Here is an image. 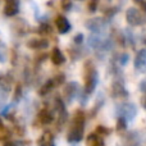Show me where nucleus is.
<instances>
[{
    "label": "nucleus",
    "mask_w": 146,
    "mask_h": 146,
    "mask_svg": "<svg viewBox=\"0 0 146 146\" xmlns=\"http://www.w3.org/2000/svg\"><path fill=\"white\" fill-rule=\"evenodd\" d=\"M92 146H104V141H103L101 139H99V137H98V139H96L95 141L92 142Z\"/></svg>",
    "instance_id": "18"
},
{
    "label": "nucleus",
    "mask_w": 146,
    "mask_h": 146,
    "mask_svg": "<svg viewBox=\"0 0 146 146\" xmlns=\"http://www.w3.org/2000/svg\"><path fill=\"white\" fill-rule=\"evenodd\" d=\"M128 59H129L128 54H123V55L121 56V64H122V66H124V64L127 63V60H128Z\"/></svg>",
    "instance_id": "17"
},
{
    "label": "nucleus",
    "mask_w": 146,
    "mask_h": 146,
    "mask_svg": "<svg viewBox=\"0 0 146 146\" xmlns=\"http://www.w3.org/2000/svg\"><path fill=\"white\" fill-rule=\"evenodd\" d=\"M83 41V35L82 33H78V35L74 36V42L76 44H81Z\"/></svg>",
    "instance_id": "16"
},
{
    "label": "nucleus",
    "mask_w": 146,
    "mask_h": 146,
    "mask_svg": "<svg viewBox=\"0 0 146 146\" xmlns=\"http://www.w3.org/2000/svg\"><path fill=\"white\" fill-rule=\"evenodd\" d=\"M144 105H145V108H146V99H145V103H144Z\"/></svg>",
    "instance_id": "24"
},
{
    "label": "nucleus",
    "mask_w": 146,
    "mask_h": 146,
    "mask_svg": "<svg viewBox=\"0 0 146 146\" xmlns=\"http://www.w3.org/2000/svg\"><path fill=\"white\" fill-rule=\"evenodd\" d=\"M77 85H76L74 82H69L68 85H67L66 87V96H67V100L68 101H72L73 99L76 98V95H77Z\"/></svg>",
    "instance_id": "9"
},
{
    "label": "nucleus",
    "mask_w": 146,
    "mask_h": 146,
    "mask_svg": "<svg viewBox=\"0 0 146 146\" xmlns=\"http://www.w3.org/2000/svg\"><path fill=\"white\" fill-rule=\"evenodd\" d=\"M38 119H40V122L42 124H49L53 122V114H51L49 110L44 109V110H41L40 114H38Z\"/></svg>",
    "instance_id": "11"
},
{
    "label": "nucleus",
    "mask_w": 146,
    "mask_h": 146,
    "mask_svg": "<svg viewBox=\"0 0 146 146\" xmlns=\"http://www.w3.org/2000/svg\"><path fill=\"white\" fill-rule=\"evenodd\" d=\"M137 4L141 7V10H144V12L146 13V3L145 1H137Z\"/></svg>",
    "instance_id": "20"
},
{
    "label": "nucleus",
    "mask_w": 146,
    "mask_h": 146,
    "mask_svg": "<svg viewBox=\"0 0 146 146\" xmlns=\"http://www.w3.org/2000/svg\"><path fill=\"white\" fill-rule=\"evenodd\" d=\"M3 146H17V145H15L14 142H10V141H8V142H5V144L3 145Z\"/></svg>",
    "instance_id": "21"
},
{
    "label": "nucleus",
    "mask_w": 146,
    "mask_h": 146,
    "mask_svg": "<svg viewBox=\"0 0 146 146\" xmlns=\"http://www.w3.org/2000/svg\"><path fill=\"white\" fill-rule=\"evenodd\" d=\"M119 114H121V118L124 119H133L135 115H136V106L133 104H124V105H121L118 108Z\"/></svg>",
    "instance_id": "4"
},
{
    "label": "nucleus",
    "mask_w": 146,
    "mask_h": 146,
    "mask_svg": "<svg viewBox=\"0 0 146 146\" xmlns=\"http://www.w3.org/2000/svg\"><path fill=\"white\" fill-rule=\"evenodd\" d=\"M85 80H86V87H85L86 94H91L95 90L96 85H98V81H99V74L94 69V67H91L90 71H86Z\"/></svg>",
    "instance_id": "3"
},
{
    "label": "nucleus",
    "mask_w": 146,
    "mask_h": 146,
    "mask_svg": "<svg viewBox=\"0 0 146 146\" xmlns=\"http://www.w3.org/2000/svg\"><path fill=\"white\" fill-rule=\"evenodd\" d=\"M3 127V123H1V119H0V128H1Z\"/></svg>",
    "instance_id": "23"
},
{
    "label": "nucleus",
    "mask_w": 146,
    "mask_h": 146,
    "mask_svg": "<svg viewBox=\"0 0 146 146\" xmlns=\"http://www.w3.org/2000/svg\"><path fill=\"white\" fill-rule=\"evenodd\" d=\"M127 127V123H126V119L124 118H118V122H117V128L118 129H124Z\"/></svg>",
    "instance_id": "13"
},
{
    "label": "nucleus",
    "mask_w": 146,
    "mask_h": 146,
    "mask_svg": "<svg viewBox=\"0 0 146 146\" xmlns=\"http://www.w3.org/2000/svg\"><path fill=\"white\" fill-rule=\"evenodd\" d=\"M83 123H85V115L82 111H77L73 121L72 128L68 133V141L69 142H78L83 137Z\"/></svg>",
    "instance_id": "1"
},
{
    "label": "nucleus",
    "mask_w": 146,
    "mask_h": 146,
    "mask_svg": "<svg viewBox=\"0 0 146 146\" xmlns=\"http://www.w3.org/2000/svg\"><path fill=\"white\" fill-rule=\"evenodd\" d=\"M96 132H98V133H101V135H109V132L110 131H109L108 128H105V127H103V126H99L98 128H96Z\"/></svg>",
    "instance_id": "14"
},
{
    "label": "nucleus",
    "mask_w": 146,
    "mask_h": 146,
    "mask_svg": "<svg viewBox=\"0 0 146 146\" xmlns=\"http://www.w3.org/2000/svg\"><path fill=\"white\" fill-rule=\"evenodd\" d=\"M73 146H77V145H73Z\"/></svg>",
    "instance_id": "25"
},
{
    "label": "nucleus",
    "mask_w": 146,
    "mask_h": 146,
    "mask_svg": "<svg viewBox=\"0 0 146 146\" xmlns=\"http://www.w3.org/2000/svg\"><path fill=\"white\" fill-rule=\"evenodd\" d=\"M88 7H90V12H95L96 10V7H98V3H90V4H88Z\"/></svg>",
    "instance_id": "19"
},
{
    "label": "nucleus",
    "mask_w": 146,
    "mask_h": 146,
    "mask_svg": "<svg viewBox=\"0 0 146 146\" xmlns=\"http://www.w3.org/2000/svg\"><path fill=\"white\" fill-rule=\"evenodd\" d=\"M126 18H127V22L132 26H141V25H145L146 22V18L144 14L140 13L139 9L136 8H128L126 13Z\"/></svg>",
    "instance_id": "2"
},
{
    "label": "nucleus",
    "mask_w": 146,
    "mask_h": 146,
    "mask_svg": "<svg viewBox=\"0 0 146 146\" xmlns=\"http://www.w3.org/2000/svg\"><path fill=\"white\" fill-rule=\"evenodd\" d=\"M51 62H53L55 66H60L66 62V58L64 55L62 54V51L59 50L58 48H54L53 49V53H51Z\"/></svg>",
    "instance_id": "8"
},
{
    "label": "nucleus",
    "mask_w": 146,
    "mask_h": 146,
    "mask_svg": "<svg viewBox=\"0 0 146 146\" xmlns=\"http://www.w3.org/2000/svg\"><path fill=\"white\" fill-rule=\"evenodd\" d=\"M55 26L59 33H67L71 31V23L64 15H58L55 19Z\"/></svg>",
    "instance_id": "6"
},
{
    "label": "nucleus",
    "mask_w": 146,
    "mask_h": 146,
    "mask_svg": "<svg viewBox=\"0 0 146 146\" xmlns=\"http://www.w3.org/2000/svg\"><path fill=\"white\" fill-rule=\"evenodd\" d=\"M27 46L31 48V49H37V50H40V49L48 48V41L46 40H36V38H33V40L28 41Z\"/></svg>",
    "instance_id": "10"
},
{
    "label": "nucleus",
    "mask_w": 146,
    "mask_h": 146,
    "mask_svg": "<svg viewBox=\"0 0 146 146\" xmlns=\"http://www.w3.org/2000/svg\"><path fill=\"white\" fill-rule=\"evenodd\" d=\"M18 9H19V3L14 1V0H9V1L5 3L4 7V14L8 15V17H12V15H15L18 13Z\"/></svg>",
    "instance_id": "7"
},
{
    "label": "nucleus",
    "mask_w": 146,
    "mask_h": 146,
    "mask_svg": "<svg viewBox=\"0 0 146 146\" xmlns=\"http://www.w3.org/2000/svg\"><path fill=\"white\" fill-rule=\"evenodd\" d=\"M53 87H54V82H53V80H49L48 82H46L45 85H44L42 87L40 88L38 94H40L41 96H44V95H46V94H49V91H50Z\"/></svg>",
    "instance_id": "12"
},
{
    "label": "nucleus",
    "mask_w": 146,
    "mask_h": 146,
    "mask_svg": "<svg viewBox=\"0 0 146 146\" xmlns=\"http://www.w3.org/2000/svg\"><path fill=\"white\" fill-rule=\"evenodd\" d=\"M40 32L41 33H49V32H50V28H49L48 25H42L40 27Z\"/></svg>",
    "instance_id": "15"
},
{
    "label": "nucleus",
    "mask_w": 146,
    "mask_h": 146,
    "mask_svg": "<svg viewBox=\"0 0 146 146\" xmlns=\"http://www.w3.org/2000/svg\"><path fill=\"white\" fill-rule=\"evenodd\" d=\"M63 7L64 8H69L71 7V3H63Z\"/></svg>",
    "instance_id": "22"
},
{
    "label": "nucleus",
    "mask_w": 146,
    "mask_h": 146,
    "mask_svg": "<svg viewBox=\"0 0 146 146\" xmlns=\"http://www.w3.org/2000/svg\"><path fill=\"white\" fill-rule=\"evenodd\" d=\"M135 68L140 72L146 71V49H142L137 53L136 58H135Z\"/></svg>",
    "instance_id": "5"
}]
</instances>
